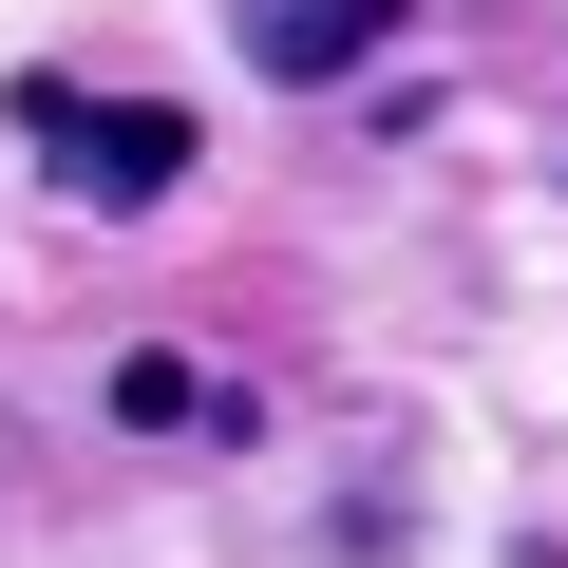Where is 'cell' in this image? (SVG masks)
Listing matches in <instances>:
<instances>
[{"label": "cell", "instance_id": "obj_2", "mask_svg": "<svg viewBox=\"0 0 568 568\" xmlns=\"http://www.w3.org/2000/svg\"><path fill=\"white\" fill-rule=\"evenodd\" d=\"M227 39H246V77L323 95V77H361V58L398 39V0H227Z\"/></svg>", "mask_w": 568, "mask_h": 568}, {"label": "cell", "instance_id": "obj_3", "mask_svg": "<svg viewBox=\"0 0 568 568\" xmlns=\"http://www.w3.org/2000/svg\"><path fill=\"white\" fill-rule=\"evenodd\" d=\"M114 417H152V436H171V417H227V398H209L190 361H114Z\"/></svg>", "mask_w": 568, "mask_h": 568}, {"label": "cell", "instance_id": "obj_1", "mask_svg": "<svg viewBox=\"0 0 568 568\" xmlns=\"http://www.w3.org/2000/svg\"><path fill=\"white\" fill-rule=\"evenodd\" d=\"M20 133L58 152L77 209H171L190 190V114L171 95H77V77H20Z\"/></svg>", "mask_w": 568, "mask_h": 568}]
</instances>
